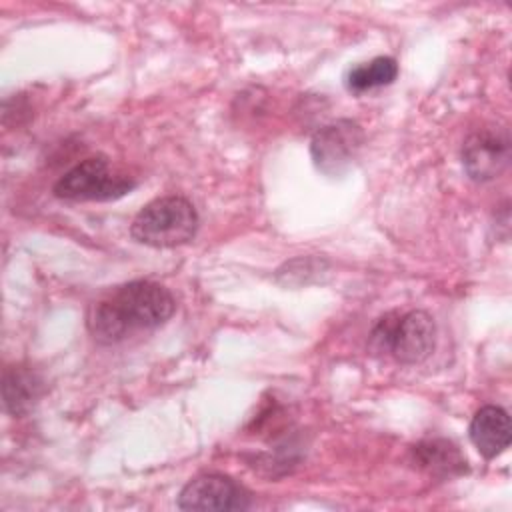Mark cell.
Here are the masks:
<instances>
[{
    "label": "cell",
    "instance_id": "obj_1",
    "mask_svg": "<svg viewBox=\"0 0 512 512\" xmlns=\"http://www.w3.org/2000/svg\"><path fill=\"white\" fill-rule=\"evenodd\" d=\"M174 308L176 300L166 286L154 280H132L94 302L86 326L100 344H116L134 332L162 326Z\"/></svg>",
    "mask_w": 512,
    "mask_h": 512
},
{
    "label": "cell",
    "instance_id": "obj_2",
    "mask_svg": "<svg viewBox=\"0 0 512 512\" xmlns=\"http://www.w3.org/2000/svg\"><path fill=\"white\" fill-rule=\"evenodd\" d=\"M368 346L376 356H392L400 364H420L436 346L434 318L426 310L388 312L374 324Z\"/></svg>",
    "mask_w": 512,
    "mask_h": 512
},
{
    "label": "cell",
    "instance_id": "obj_3",
    "mask_svg": "<svg viewBox=\"0 0 512 512\" xmlns=\"http://www.w3.org/2000/svg\"><path fill=\"white\" fill-rule=\"evenodd\" d=\"M198 230V212L182 196H162L148 202L132 220L130 234L152 248H174L190 242Z\"/></svg>",
    "mask_w": 512,
    "mask_h": 512
},
{
    "label": "cell",
    "instance_id": "obj_4",
    "mask_svg": "<svg viewBox=\"0 0 512 512\" xmlns=\"http://www.w3.org/2000/svg\"><path fill=\"white\" fill-rule=\"evenodd\" d=\"M134 188V180L110 170L106 156H90L62 174L54 184V196L72 202L116 200Z\"/></svg>",
    "mask_w": 512,
    "mask_h": 512
},
{
    "label": "cell",
    "instance_id": "obj_5",
    "mask_svg": "<svg viewBox=\"0 0 512 512\" xmlns=\"http://www.w3.org/2000/svg\"><path fill=\"white\" fill-rule=\"evenodd\" d=\"M176 506L194 512H236L252 506V494L234 478L208 472L194 476L184 484Z\"/></svg>",
    "mask_w": 512,
    "mask_h": 512
},
{
    "label": "cell",
    "instance_id": "obj_6",
    "mask_svg": "<svg viewBox=\"0 0 512 512\" xmlns=\"http://www.w3.org/2000/svg\"><path fill=\"white\" fill-rule=\"evenodd\" d=\"M364 144L362 128L352 120H336L322 126L310 142L314 166L326 176L344 174Z\"/></svg>",
    "mask_w": 512,
    "mask_h": 512
},
{
    "label": "cell",
    "instance_id": "obj_7",
    "mask_svg": "<svg viewBox=\"0 0 512 512\" xmlns=\"http://www.w3.org/2000/svg\"><path fill=\"white\" fill-rule=\"evenodd\" d=\"M462 166L470 180L490 182L498 178L510 160L508 130L500 126L478 128L462 144Z\"/></svg>",
    "mask_w": 512,
    "mask_h": 512
},
{
    "label": "cell",
    "instance_id": "obj_8",
    "mask_svg": "<svg viewBox=\"0 0 512 512\" xmlns=\"http://www.w3.org/2000/svg\"><path fill=\"white\" fill-rule=\"evenodd\" d=\"M468 434L476 450L486 460H492L510 446V440H512L510 416L502 406L486 404L478 408L476 414L472 416Z\"/></svg>",
    "mask_w": 512,
    "mask_h": 512
},
{
    "label": "cell",
    "instance_id": "obj_9",
    "mask_svg": "<svg viewBox=\"0 0 512 512\" xmlns=\"http://www.w3.org/2000/svg\"><path fill=\"white\" fill-rule=\"evenodd\" d=\"M44 392V380L30 366H10L2 378L4 410L12 416H24L32 410Z\"/></svg>",
    "mask_w": 512,
    "mask_h": 512
},
{
    "label": "cell",
    "instance_id": "obj_10",
    "mask_svg": "<svg viewBox=\"0 0 512 512\" xmlns=\"http://www.w3.org/2000/svg\"><path fill=\"white\" fill-rule=\"evenodd\" d=\"M412 460L418 468L432 476H460L468 470V462L450 440L432 438L412 446Z\"/></svg>",
    "mask_w": 512,
    "mask_h": 512
},
{
    "label": "cell",
    "instance_id": "obj_11",
    "mask_svg": "<svg viewBox=\"0 0 512 512\" xmlns=\"http://www.w3.org/2000/svg\"><path fill=\"white\" fill-rule=\"evenodd\" d=\"M398 76V62L392 56H376L370 62H362L348 70L346 88L354 94H362L380 86H388Z\"/></svg>",
    "mask_w": 512,
    "mask_h": 512
}]
</instances>
